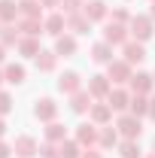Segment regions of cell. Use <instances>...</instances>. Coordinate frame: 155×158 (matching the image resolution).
Here are the masks:
<instances>
[{
	"mask_svg": "<svg viewBox=\"0 0 155 158\" xmlns=\"http://www.w3.org/2000/svg\"><path fill=\"white\" fill-rule=\"evenodd\" d=\"M146 158H155V152H152V155H146Z\"/></svg>",
	"mask_w": 155,
	"mask_h": 158,
	"instance_id": "obj_44",
	"label": "cell"
},
{
	"mask_svg": "<svg viewBox=\"0 0 155 158\" xmlns=\"http://www.w3.org/2000/svg\"><path fill=\"white\" fill-rule=\"evenodd\" d=\"M9 110H12V98H9L6 91H0V116H6Z\"/></svg>",
	"mask_w": 155,
	"mask_h": 158,
	"instance_id": "obj_35",
	"label": "cell"
},
{
	"mask_svg": "<svg viewBox=\"0 0 155 158\" xmlns=\"http://www.w3.org/2000/svg\"><path fill=\"white\" fill-rule=\"evenodd\" d=\"M55 64H58V55H55V52H46V49H43V52L37 55V70L40 73H52Z\"/></svg>",
	"mask_w": 155,
	"mask_h": 158,
	"instance_id": "obj_27",
	"label": "cell"
},
{
	"mask_svg": "<svg viewBox=\"0 0 155 158\" xmlns=\"http://www.w3.org/2000/svg\"><path fill=\"white\" fill-rule=\"evenodd\" d=\"M19 40H21V34H19V27L15 24H3L0 27V43L9 49V46H19Z\"/></svg>",
	"mask_w": 155,
	"mask_h": 158,
	"instance_id": "obj_30",
	"label": "cell"
},
{
	"mask_svg": "<svg viewBox=\"0 0 155 158\" xmlns=\"http://www.w3.org/2000/svg\"><path fill=\"white\" fill-rule=\"evenodd\" d=\"M128 113L137 116V118L149 116V98H146V94H131V106H128Z\"/></svg>",
	"mask_w": 155,
	"mask_h": 158,
	"instance_id": "obj_24",
	"label": "cell"
},
{
	"mask_svg": "<svg viewBox=\"0 0 155 158\" xmlns=\"http://www.w3.org/2000/svg\"><path fill=\"white\" fill-rule=\"evenodd\" d=\"M91 61H94V64H113V46H110V43H94V46H91Z\"/></svg>",
	"mask_w": 155,
	"mask_h": 158,
	"instance_id": "obj_21",
	"label": "cell"
},
{
	"mask_svg": "<svg viewBox=\"0 0 155 158\" xmlns=\"http://www.w3.org/2000/svg\"><path fill=\"white\" fill-rule=\"evenodd\" d=\"M3 61H6V46L0 43V64H3Z\"/></svg>",
	"mask_w": 155,
	"mask_h": 158,
	"instance_id": "obj_40",
	"label": "cell"
},
{
	"mask_svg": "<svg viewBox=\"0 0 155 158\" xmlns=\"http://www.w3.org/2000/svg\"><path fill=\"white\" fill-rule=\"evenodd\" d=\"M15 49H19V55H21V58H37L40 52H43V49H40V40H37V37H21Z\"/></svg>",
	"mask_w": 155,
	"mask_h": 158,
	"instance_id": "obj_22",
	"label": "cell"
},
{
	"mask_svg": "<svg viewBox=\"0 0 155 158\" xmlns=\"http://www.w3.org/2000/svg\"><path fill=\"white\" fill-rule=\"evenodd\" d=\"M107 103L113 106V113H128V106H131V91H125V88H113L110 98H107Z\"/></svg>",
	"mask_w": 155,
	"mask_h": 158,
	"instance_id": "obj_15",
	"label": "cell"
},
{
	"mask_svg": "<svg viewBox=\"0 0 155 158\" xmlns=\"http://www.w3.org/2000/svg\"><path fill=\"white\" fill-rule=\"evenodd\" d=\"M6 134V122H3V116H0V137Z\"/></svg>",
	"mask_w": 155,
	"mask_h": 158,
	"instance_id": "obj_41",
	"label": "cell"
},
{
	"mask_svg": "<svg viewBox=\"0 0 155 158\" xmlns=\"http://www.w3.org/2000/svg\"><path fill=\"white\" fill-rule=\"evenodd\" d=\"M149 19L155 21V0H152V6H149Z\"/></svg>",
	"mask_w": 155,
	"mask_h": 158,
	"instance_id": "obj_42",
	"label": "cell"
},
{
	"mask_svg": "<svg viewBox=\"0 0 155 158\" xmlns=\"http://www.w3.org/2000/svg\"><path fill=\"white\" fill-rule=\"evenodd\" d=\"M58 149H61V158H82V146H79V140H64V143H58Z\"/></svg>",
	"mask_w": 155,
	"mask_h": 158,
	"instance_id": "obj_29",
	"label": "cell"
},
{
	"mask_svg": "<svg viewBox=\"0 0 155 158\" xmlns=\"http://www.w3.org/2000/svg\"><path fill=\"white\" fill-rule=\"evenodd\" d=\"M97 131H100V128H97L94 122H82V125H76V140H79V146H82V149H91V146L97 143Z\"/></svg>",
	"mask_w": 155,
	"mask_h": 158,
	"instance_id": "obj_8",
	"label": "cell"
},
{
	"mask_svg": "<svg viewBox=\"0 0 155 158\" xmlns=\"http://www.w3.org/2000/svg\"><path fill=\"white\" fill-rule=\"evenodd\" d=\"M128 85H131V94H146V98H149L152 88H155V79H152V73H140V70H137Z\"/></svg>",
	"mask_w": 155,
	"mask_h": 158,
	"instance_id": "obj_6",
	"label": "cell"
},
{
	"mask_svg": "<svg viewBox=\"0 0 155 158\" xmlns=\"http://www.w3.org/2000/svg\"><path fill=\"white\" fill-rule=\"evenodd\" d=\"M91 103H94V98L88 94V88H79L76 94H70V110L73 113H88Z\"/></svg>",
	"mask_w": 155,
	"mask_h": 158,
	"instance_id": "obj_17",
	"label": "cell"
},
{
	"mask_svg": "<svg viewBox=\"0 0 155 158\" xmlns=\"http://www.w3.org/2000/svg\"><path fill=\"white\" fill-rule=\"evenodd\" d=\"M3 82H6V76H3V70H0V85H3Z\"/></svg>",
	"mask_w": 155,
	"mask_h": 158,
	"instance_id": "obj_43",
	"label": "cell"
},
{
	"mask_svg": "<svg viewBox=\"0 0 155 158\" xmlns=\"http://www.w3.org/2000/svg\"><path fill=\"white\" fill-rule=\"evenodd\" d=\"M67 140V128L61 122H49L46 125V143H64Z\"/></svg>",
	"mask_w": 155,
	"mask_h": 158,
	"instance_id": "obj_26",
	"label": "cell"
},
{
	"mask_svg": "<svg viewBox=\"0 0 155 158\" xmlns=\"http://www.w3.org/2000/svg\"><path fill=\"white\" fill-rule=\"evenodd\" d=\"M107 76H110L113 85H128L131 76H134V70H131L128 61H113V64H107Z\"/></svg>",
	"mask_w": 155,
	"mask_h": 158,
	"instance_id": "obj_4",
	"label": "cell"
},
{
	"mask_svg": "<svg viewBox=\"0 0 155 158\" xmlns=\"http://www.w3.org/2000/svg\"><path fill=\"white\" fill-rule=\"evenodd\" d=\"M79 88H82V76H79L76 70H67V73L58 76V91H64V94H76Z\"/></svg>",
	"mask_w": 155,
	"mask_h": 158,
	"instance_id": "obj_14",
	"label": "cell"
},
{
	"mask_svg": "<svg viewBox=\"0 0 155 158\" xmlns=\"http://www.w3.org/2000/svg\"><path fill=\"white\" fill-rule=\"evenodd\" d=\"M55 55L58 58H70V55H76V40L70 37V34H61L55 40Z\"/></svg>",
	"mask_w": 155,
	"mask_h": 158,
	"instance_id": "obj_18",
	"label": "cell"
},
{
	"mask_svg": "<svg viewBox=\"0 0 155 158\" xmlns=\"http://www.w3.org/2000/svg\"><path fill=\"white\" fill-rule=\"evenodd\" d=\"M149 118L155 122V98H149Z\"/></svg>",
	"mask_w": 155,
	"mask_h": 158,
	"instance_id": "obj_39",
	"label": "cell"
},
{
	"mask_svg": "<svg viewBox=\"0 0 155 158\" xmlns=\"http://www.w3.org/2000/svg\"><path fill=\"white\" fill-rule=\"evenodd\" d=\"M43 27H46L49 37L58 40L61 34L67 31V19H64V12H52V15H46V19H43Z\"/></svg>",
	"mask_w": 155,
	"mask_h": 158,
	"instance_id": "obj_13",
	"label": "cell"
},
{
	"mask_svg": "<svg viewBox=\"0 0 155 158\" xmlns=\"http://www.w3.org/2000/svg\"><path fill=\"white\" fill-rule=\"evenodd\" d=\"M119 155H122V158H140L137 140H122V143H119Z\"/></svg>",
	"mask_w": 155,
	"mask_h": 158,
	"instance_id": "obj_31",
	"label": "cell"
},
{
	"mask_svg": "<svg viewBox=\"0 0 155 158\" xmlns=\"http://www.w3.org/2000/svg\"><path fill=\"white\" fill-rule=\"evenodd\" d=\"M15 27H19L21 37H40V34H46L43 19H19V21H15Z\"/></svg>",
	"mask_w": 155,
	"mask_h": 158,
	"instance_id": "obj_16",
	"label": "cell"
},
{
	"mask_svg": "<svg viewBox=\"0 0 155 158\" xmlns=\"http://www.w3.org/2000/svg\"><path fill=\"white\" fill-rule=\"evenodd\" d=\"M0 27H3V21H0Z\"/></svg>",
	"mask_w": 155,
	"mask_h": 158,
	"instance_id": "obj_45",
	"label": "cell"
},
{
	"mask_svg": "<svg viewBox=\"0 0 155 158\" xmlns=\"http://www.w3.org/2000/svg\"><path fill=\"white\" fill-rule=\"evenodd\" d=\"M40 158H61L58 143H43V146H40Z\"/></svg>",
	"mask_w": 155,
	"mask_h": 158,
	"instance_id": "obj_33",
	"label": "cell"
},
{
	"mask_svg": "<svg viewBox=\"0 0 155 158\" xmlns=\"http://www.w3.org/2000/svg\"><path fill=\"white\" fill-rule=\"evenodd\" d=\"M110 21H119V24H131V15H128V9L125 6H116L113 9V19Z\"/></svg>",
	"mask_w": 155,
	"mask_h": 158,
	"instance_id": "obj_34",
	"label": "cell"
},
{
	"mask_svg": "<svg viewBox=\"0 0 155 158\" xmlns=\"http://www.w3.org/2000/svg\"><path fill=\"white\" fill-rule=\"evenodd\" d=\"M128 31H131V37H134L137 43H146V40L155 34V21L149 19V15H134L131 24H128Z\"/></svg>",
	"mask_w": 155,
	"mask_h": 158,
	"instance_id": "obj_2",
	"label": "cell"
},
{
	"mask_svg": "<svg viewBox=\"0 0 155 158\" xmlns=\"http://www.w3.org/2000/svg\"><path fill=\"white\" fill-rule=\"evenodd\" d=\"M15 19H19V3L15 0H0V21L15 24Z\"/></svg>",
	"mask_w": 155,
	"mask_h": 158,
	"instance_id": "obj_25",
	"label": "cell"
},
{
	"mask_svg": "<svg viewBox=\"0 0 155 158\" xmlns=\"http://www.w3.org/2000/svg\"><path fill=\"white\" fill-rule=\"evenodd\" d=\"M43 6H49V9H61V0H40Z\"/></svg>",
	"mask_w": 155,
	"mask_h": 158,
	"instance_id": "obj_38",
	"label": "cell"
},
{
	"mask_svg": "<svg viewBox=\"0 0 155 158\" xmlns=\"http://www.w3.org/2000/svg\"><path fill=\"white\" fill-rule=\"evenodd\" d=\"M82 158H103V155H100L94 146H91V149H85V152H82Z\"/></svg>",
	"mask_w": 155,
	"mask_h": 158,
	"instance_id": "obj_37",
	"label": "cell"
},
{
	"mask_svg": "<svg viewBox=\"0 0 155 158\" xmlns=\"http://www.w3.org/2000/svg\"><path fill=\"white\" fill-rule=\"evenodd\" d=\"M116 131H119V137H125V140H137L140 134H143V125H140V118H137V116L122 113V116L116 118Z\"/></svg>",
	"mask_w": 155,
	"mask_h": 158,
	"instance_id": "obj_1",
	"label": "cell"
},
{
	"mask_svg": "<svg viewBox=\"0 0 155 158\" xmlns=\"http://www.w3.org/2000/svg\"><path fill=\"white\" fill-rule=\"evenodd\" d=\"M110 91H113L110 76H91V79H88V94H91L94 100H107Z\"/></svg>",
	"mask_w": 155,
	"mask_h": 158,
	"instance_id": "obj_7",
	"label": "cell"
},
{
	"mask_svg": "<svg viewBox=\"0 0 155 158\" xmlns=\"http://www.w3.org/2000/svg\"><path fill=\"white\" fill-rule=\"evenodd\" d=\"M61 12H64V15H76V12H82V0H61Z\"/></svg>",
	"mask_w": 155,
	"mask_h": 158,
	"instance_id": "obj_32",
	"label": "cell"
},
{
	"mask_svg": "<svg viewBox=\"0 0 155 158\" xmlns=\"http://www.w3.org/2000/svg\"><path fill=\"white\" fill-rule=\"evenodd\" d=\"M9 155H12V146H6V143L0 140V158H9Z\"/></svg>",
	"mask_w": 155,
	"mask_h": 158,
	"instance_id": "obj_36",
	"label": "cell"
},
{
	"mask_svg": "<svg viewBox=\"0 0 155 158\" xmlns=\"http://www.w3.org/2000/svg\"><path fill=\"white\" fill-rule=\"evenodd\" d=\"M3 76H6L9 85H21L27 73H24V67H21V64H6V67H3Z\"/></svg>",
	"mask_w": 155,
	"mask_h": 158,
	"instance_id": "obj_28",
	"label": "cell"
},
{
	"mask_svg": "<svg viewBox=\"0 0 155 158\" xmlns=\"http://www.w3.org/2000/svg\"><path fill=\"white\" fill-rule=\"evenodd\" d=\"M128 40H131L128 24H119V21H107V24H103V43H110V46H125Z\"/></svg>",
	"mask_w": 155,
	"mask_h": 158,
	"instance_id": "obj_3",
	"label": "cell"
},
{
	"mask_svg": "<svg viewBox=\"0 0 155 158\" xmlns=\"http://www.w3.org/2000/svg\"><path fill=\"white\" fill-rule=\"evenodd\" d=\"M67 31H73L76 37H85V34L91 31V21L85 19L82 12H76V15H67Z\"/></svg>",
	"mask_w": 155,
	"mask_h": 158,
	"instance_id": "obj_20",
	"label": "cell"
},
{
	"mask_svg": "<svg viewBox=\"0 0 155 158\" xmlns=\"http://www.w3.org/2000/svg\"><path fill=\"white\" fill-rule=\"evenodd\" d=\"M34 116H37L40 122H46V125L55 122V116H58V103H55L52 98H40L37 106H34Z\"/></svg>",
	"mask_w": 155,
	"mask_h": 158,
	"instance_id": "obj_9",
	"label": "cell"
},
{
	"mask_svg": "<svg viewBox=\"0 0 155 158\" xmlns=\"http://www.w3.org/2000/svg\"><path fill=\"white\" fill-rule=\"evenodd\" d=\"M152 79H155V73H152Z\"/></svg>",
	"mask_w": 155,
	"mask_h": 158,
	"instance_id": "obj_46",
	"label": "cell"
},
{
	"mask_svg": "<svg viewBox=\"0 0 155 158\" xmlns=\"http://www.w3.org/2000/svg\"><path fill=\"white\" fill-rule=\"evenodd\" d=\"M82 15L94 24V21H103V19H107V15H110V9H107V3H103V0H88V3H82Z\"/></svg>",
	"mask_w": 155,
	"mask_h": 158,
	"instance_id": "obj_11",
	"label": "cell"
},
{
	"mask_svg": "<svg viewBox=\"0 0 155 158\" xmlns=\"http://www.w3.org/2000/svg\"><path fill=\"white\" fill-rule=\"evenodd\" d=\"M122 61H128L131 67H134V64H143V61H146V49H143V43L128 40V43L122 46Z\"/></svg>",
	"mask_w": 155,
	"mask_h": 158,
	"instance_id": "obj_5",
	"label": "cell"
},
{
	"mask_svg": "<svg viewBox=\"0 0 155 158\" xmlns=\"http://www.w3.org/2000/svg\"><path fill=\"white\" fill-rule=\"evenodd\" d=\"M12 152L19 158H34V155H40V146H37V140L34 137H15V143H12Z\"/></svg>",
	"mask_w": 155,
	"mask_h": 158,
	"instance_id": "obj_10",
	"label": "cell"
},
{
	"mask_svg": "<svg viewBox=\"0 0 155 158\" xmlns=\"http://www.w3.org/2000/svg\"><path fill=\"white\" fill-rule=\"evenodd\" d=\"M88 118L94 122L97 128H100V125H110V118H113V106H110L107 100H97V103H91V110H88Z\"/></svg>",
	"mask_w": 155,
	"mask_h": 158,
	"instance_id": "obj_12",
	"label": "cell"
},
{
	"mask_svg": "<svg viewBox=\"0 0 155 158\" xmlns=\"http://www.w3.org/2000/svg\"><path fill=\"white\" fill-rule=\"evenodd\" d=\"M97 146H100V149H116L119 146V131L100 125V131H97Z\"/></svg>",
	"mask_w": 155,
	"mask_h": 158,
	"instance_id": "obj_19",
	"label": "cell"
},
{
	"mask_svg": "<svg viewBox=\"0 0 155 158\" xmlns=\"http://www.w3.org/2000/svg\"><path fill=\"white\" fill-rule=\"evenodd\" d=\"M19 15L21 19H43V3L40 0H19Z\"/></svg>",
	"mask_w": 155,
	"mask_h": 158,
	"instance_id": "obj_23",
	"label": "cell"
}]
</instances>
